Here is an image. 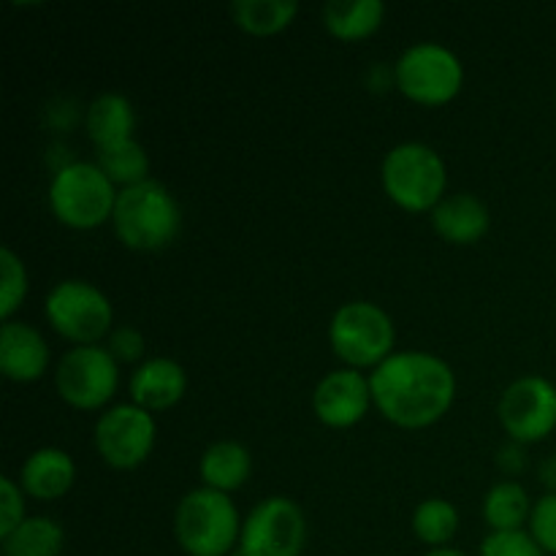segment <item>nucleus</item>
Here are the masks:
<instances>
[{"mask_svg": "<svg viewBox=\"0 0 556 556\" xmlns=\"http://www.w3.org/2000/svg\"><path fill=\"white\" fill-rule=\"evenodd\" d=\"M47 324L74 348L101 345L114 331V307L106 293L87 280H60L43 299Z\"/></svg>", "mask_w": 556, "mask_h": 556, "instance_id": "nucleus-8", "label": "nucleus"}, {"mask_svg": "<svg viewBox=\"0 0 556 556\" xmlns=\"http://www.w3.org/2000/svg\"><path fill=\"white\" fill-rule=\"evenodd\" d=\"M76 483V462L68 451L43 445L36 448L20 467V486L27 497L54 503L63 500Z\"/></svg>", "mask_w": 556, "mask_h": 556, "instance_id": "nucleus-17", "label": "nucleus"}, {"mask_svg": "<svg viewBox=\"0 0 556 556\" xmlns=\"http://www.w3.org/2000/svg\"><path fill=\"white\" fill-rule=\"evenodd\" d=\"M130 402L147 413H163L177 407L188 394V372L179 362L168 356H155L141 362L130 375Z\"/></svg>", "mask_w": 556, "mask_h": 556, "instance_id": "nucleus-15", "label": "nucleus"}, {"mask_svg": "<svg viewBox=\"0 0 556 556\" xmlns=\"http://www.w3.org/2000/svg\"><path fill=\"white\" fill-rule=\"evenodd\" d=\"M96 163L117 190L134 188V185L147 182L150 177V155H147L144 144H139L136 139L123 141L117 147H109V150L96 152Z\"/></svg>", "mask_w": 556, "mask_h": 556, "instance_id": "nucleus-25", "label": "nucleus"}, {"mask_svg": "<svg viewBox=\"0 0 556 556\" xmlns=\"http://www.w3.org/2000/svg\"><path fill=\"white\" fill-rule=\"evenodd\" d=\"M27 291H30V277L27 266L11 248L0 250V318L14 320L16 309L25 304Z\"/></svg>", "mask_w": 556, "mask_h": 556, "instance_id": "nucleus-26", "label": "nucleus"}, {"mask_svg": "<svg viewBox=\"0 0 556 556\" xmlns=\"http://www.w3.org/2000/svg\"><path fill=\"white\" fill-rule=\"evenodd\" d=\"M119 190L96 161L63 163L49 182V210L71 231H96L112 223Z\"/></svg>", "mask_w": 556, "mask_h": 556, "instance_id": "nucleus-5", "label": "nucleus"}, {"mask_svg": "<svg viewBox=\"0 0 556 556\" xmlns=\"http://www.w3.org/2000/svg\"><path fill=\"white\" fill-rule=\"evenodd\" d=\"M532 500L519 481H500L483 497V521L492 532H516L530 525Z\"/></svg>", "mask_w": 556, "mask_h": 556, "instance_id": "nucleus-22", "label": "nucleus"}, {"mask_svg": "<svg viewBox=\"0 0 556 556\" xmlns=\"http://www.w3.org/2000/svg\"><path fill=\"white\" fill-rule=\"evenodd\" d=\"M320 20L337 41H367L383 27L386 3L383 0H331L320 11Z\"/></svg>", "mask_w": 556, "mask_h": 556, "instance_id": "nucleus-20", "label": "nucleus"}, {"mask_svg": "<svg viewBox=\"0 0 556 556\" xmlns=\"http://www.w3.org/2000/svg\"><path fill=\"white\" fill-rule=\"evenodd\" d=\"M307 519L291 497H266L244 516L233 556H302Z\"/></svg>", "mask_w": 556, "mask_h": 556, "instance_id": "nucleus-10", "label": "nucleus"}, {"mask_svg": "<svg viewBox=\"0 0 556 556\" xmlns=\"http://www.w3.org/2000/svg\"><path fill=\"white\" fill-rule=\"evenodd\" d=\"M119 389V364L106 345L71 348L54 367V391L68 407L81 413L109 410Z\"/></svg>", "mask_w": 556, "mask_h": 556, "instance_id": "nucleus-9", "label": "nucleus"}, {"mask_svg": "<svg viewBox=\"0 0 556 556\" xmlns=\"http://www.w3.org/2000/svg\"><path fill=\"white\" fill-rule=\"evenodd\" d=\"M372 405L400 429H427L451 410L456 372L445 358L427 351H396L369 372Z\"/></svg>", "mask_w": 556, "mask_h": 556, "instance_id": "nucleus-1", "label": "nucleus"}, {"mask_svg": "<svg viewBox=\"0 0 556 556\" xmlns=\"http://www.w3.org/2000/svg\"><path fill=\"white\" fill-rule=\"evenodd\" d=\"M329 345L348 369L372 372L396 353L394 318L380 304L367 302V299L342 304L331 315Z\"/></svg>", "mask_w": 556, "mask_h": 556, "instance_id": "nucleus-6", "label": "nucleus"}, {"mask_svg": "<svg viewBox=\"0 0 556 556\" xmlns=\"http://www.w3.org/2000/svg\"><path fill=\"white\" fill-rule=\"evenodd\" d=\"M434 233L443 242L467 248L478 244L492 228V212L478 195L472 193H451L429 212Z\"/></svg>", "mask_w": 556, "mask_h": 556, "instance_id": "nucleus-16", "label": "nucleus"}, {"mask_svg": "<svg viewBox=\"0 0 556 556\" xmlns=\"http://www.w3.org/2000/svg\"><path fill=\"white\" fill-rule=\"evenodd\" d=\"M424 556H467V554L459 552V548H454V546H443V548H429Z\"/></svg>", "mask_w": 556, "mask_h": 556, "instance_id": "nucleus-33", "label": "nucleus"}, {"mask_svg": "<svg viewBox=\"0 0 556 556\" xmlns=\"http://www.w3.org/2000/svg\"><path fill=\"white\" fill-rule=\"evenodd\" d=\"M538 478H541V483L546 486V494H556V454L541 462V467H538Z\"/></svg>", "mask_w": 556, "mask_h": 556, "instance_id": "nucleus-32", "label": "nucleus"}, {"mask_svg": "<svg viewBox=\"0 0 556 556\" xmlns=\"http://www.w3.org/2000/svg\"><path fill=\"white\" fill-rule=\"evenodd\" d=\"M25 519V492H22L20 481L3 476L0 478V538L14 532Z\"/></svg>", "mask_w": 556, "mask_h": 556, "instance_id": "nucleus-29", "label": "nucleus"}, {"mask_svg": "<svg viewBox=\"0 0 556 556\" xmlns=\"http://www.w3.org/2000/svg\"><path fill=\"white\" fill-rule=\"evenodd\" d=\"M530 535L546 554L556 556V494H543L535 500L530 516Z\"/></svg>", "mask_w": 556, "mask_h": 556, "instance_id": "nucleus-28", "label": "nucleus"}, {"mask_svg": "<svg viewBox=\"0 0 556 556\" xmlns=\"http://www.w3.org/2000/svg\"><path fill=\"white\" fill-rule=\"evenodd\" d=\"M49 342L25 320H5L0 326V372L11 383H36L49 369Z\"/></svg>", "mask_w": 556, "mask_h": 556, "instance_id": "nucleus-14", "label": "nucleus"}, {"mask_svg": "<svg viewBox=\"0 0 556 556\" xmlns=\"http://www.w3.org/2000/svg\"><path fill=\"white\" fill-rule=\"evenodd\" d=\"M380 185L391 204L410 215H427L448 195V166L434 147L424 141H402L386 152L380 163Z\"/></svg>", "mask_w": 556, "mask_h": 556, "instance_id": "nucleus-3", "label": "nucleus"}, {"mask_svg": "<svg viewBox=\"0 0 556 556\" xmlns=\"http://www.w3.org/2000/svg\"><path fill=\"white\" fill-rule=\"evenodd\" d=\"M157 440L155 416L134 402L112 405L98 416L92 443L103 465L112 470H136L152 456Z\"/></svg>", "mask_w": 556, "mask_h": 556, "instance_id": "nucleus-11", "label": "nucleus"}, {"mask_svg": "<svg viewBox=\"0 0 556 556\" xmlns=\"http://www.w3.org/2000/svg\"><path fill=\"white\" fill-rule=\"evenodd\" d=\"M296 16V0H233L231 3L233 25L255 38H269L288 30Z\"/></svg>", "mask_w": 556, "mask_h": 556, "instance_id": "nucleus-21", "label": "nucleus"}, {"mask_svg": "<svg viewBox=\"0 0 556 556\" xmlns=\"http://www.w3.org/2000/svg\"><path fill=\"white\" fill-rule=\"evenodd\" d=\"M106 351L117 358V364H141V356L147 351V340L136 326H114L112 334L106 337Z\"/></svg>", "mask_w": 556, "mask_h": 556, "instance_id": "nucleus-30", "label": "nucleus"}, {"mask_svg": "<svg viewBox=\"0 0 556 556\" xmlns=\"http://www.w3.org/2000/svg\"><path fill=\"white\" fill-rule=\"evenodd\" d=\"M478 556H546L530 530L516 532H489L481 543Z\"/></svg>", "mask_w": 556, "mask_h": 556, "instance_id": "nucleus-27", "label": "nucleus"}, {"mask_svg": "<svg viewBox=\"0 0 556 556\" xmlns=\"http://www.w3.org/2000/svg\"><path fill=\"white\" fill-rule=\"evenodd\" d=\"M250 472H253V456L237 440H217L206 445L199 459L201 486L223 494L242 489L250 481Z\"/></svg>", "mask_w": 556, "mask_h": 556, "instance_id": "nucleus-19", "label": "nucleus"}, {"mask_svg": "<svg viewBox=\"0 0 556 556\" xmlns=\"http://www.w3.org/2000/svg\"><path fill=\"white\" fill-rule=\"evenodd\" d=\"M85 130L96 152L130 141L136 130L134 103L123 92H101L87 106Z\"/></svg>", "mask_w": 556, "mask_h": 556, "instance_id": "nucleus-18", "label": "nucleus"}, {"mask_svg": "<svg viewBox=\"0 0 556 556\" xmlns=\"http://www.w3.org/2000/svg\"><path fill=\"white\" fill-rule=\"evenodd\" d=\"M65 530L49 516H27L14 532L0 538L3 556H60Z\"/></svg>", "mask_w": 556, "mask_h": 556, "instance_id": "nucleus-23", "label": "nucleus"}, {"mask_svg": "<svg viewBox=\"0 0 556 556\" xmlns=\"http://www.w3.org/2000/svg\"><path fill=\"white\" fill-rule=\"evenodd\" d=\"M372 405L369 375L358 369H334L324 375L313 391V413L324 427L351 429L364 421Z\"/></svg>", "mask_w": 556, "mask_h": 556, "instance_id": "nucleus-13", "label": "nucleus"}, {"mask_svg": "<svg viewBox=\"0 0 556 556\" xmlns=\"http://www.w3.org/2000/svg\"><path fill=\"white\" fill-rule=\"evenodd\" d=\"M394 85L418 106H445L465 87V65L459 54L438 41L407 47L394 63Z\"/></svg>", "mask_w": 556, "mask_h": 556, "instance_id": "nucleus-7", "label": "nucleus"}, {"mask_svg": "<svg viewBox=\"0 0 556 556\" xmlns=\"http://www.w3.org/2000/svg\"><path fill=\"white\" fill-rule=\"evenodd\" d=\"M244 519L231 494L190 489L174 510V538L188 556H228L237 552Z\"/></svg>", "mask_w": 556, "mask_h": 556, "instance_id": "nucleus-4", "label": "nucleus"}, {"mask_svg": "<svg viewBox=\"0 0 556 556\" xmlns=\"http://www.w3.org/2000/svg\"><path fill=\"white\" fill-rule=\"evenodd\" d=\"M497 467L505 472V476H519V472L527 467L525 445L514 443V440H510L508 445H503V448L497 451Z\"/></svg>", "mask_w": 556, "mask_h": 556, "instance_id": "nucleus-31", "label": "nucleus"}, {"mask_svg": "<svg viewBox=\"0 0 556 556\" xmlns=\"http://www.w3.org/2000/svg\"><path fill=\"white\" fill-rule=\"evenodd\" d=\"M413 535L429 548H443L459 532V510L451 500L429 497L421 500L413 510Z\"/></svg>", "mask_w": 556, "mask_h": 556, "instance_id": "nucleus-24", "label": "nucleus"}, {"mask_svg": "<svg viewBox=\"0 0 556 556\" xmlns=\"http://www.w3.org/2000/svg\"><path fill=\"white\" fill-rule=\"evenodd\" d=\"M114 237L136 253L168 248L182 231V210L172 190L157 179L123 188L112 215Z\"/></svg>", "mask_w": 556, "mask_h": 556, "instance_id": "nucleus-2", "label": "nucleus"}, {"mask_svg": "<svg viewBox=\"0 0 556 556\" xmlns=\"http://www.w3.org/2000/svg\"><path fill=\"white\" fill-rule=\"evenodd\" d=\"M497 418L514 443H541L556 429V386L543 375L516 378L500 396Z\"/></svg>", "mask_w": 556, "mask_h": 556, "instance_id": "nucleus-12", "label": "nucleus"}]
</instances>
